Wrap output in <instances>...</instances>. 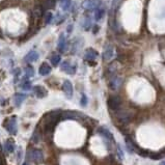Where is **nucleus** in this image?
I'll use <instances>...</instances> for the list:
<instances>
[{
	"instance_id": "obj_1",
	"label": "nucleus",
	"mask_w": 165,
	"mask_h": 165,
	"mask_svg": "<svg viewBox=\"0 0 165 165\" xmlns=\"http://www.w3.org/2000/svg\"><path fill=\"white\" fill-rule=\"evenodd\" d=\"M107 104H108V107L110 110L116 112L120 109V105H122V101H120V98L119 96H111L108 101H107Z\"/></svg>"
},
{
	"instance_id": "obj_2",
	"label": "nucleus",
	"mask_w": 165,
	"mask_h": 165,
	"mask_svg": "<svg viewBox=\"0 0 165 165\" xmlns=\"http://www.w3.org/2000/svg\"><path fill=\"white\" fill-rule=\"evenodd\" d=\"M62 89L65 93L68 98H72L73 97V85L71 83V81L65 80L62 84Z\"/></svg>"
},
{
	"instance_id": "obj_3",
	"label": "nucleus",
	"mask_w": 165,
	"mask_h": 165,
	"mask_svg": "<svg viewBox=\"0 0 165 165\" xmlns=\"http://www.w3.org/2000/svg\"><path fill=\"white\" fill-rule=\"evenodd\" d=\"M61 70L67 74L73 75V74H75L76 72V67L75 65H72L69 61H64L61 64Z\"/></svg>"
},
{
	"instance_id": "obj_4",
	"label": "nucleus",
	"mask_w": 165,
	"mask_h": 165,
	"mask_svg": "<svg viewBox=\"0 0 165 165\" xmlns=\"http://www.w3.org/2000/svg\"><path fill=\"white\" fill-rule=\"evenodd\" d=\"M98 132H99V134H100V135L103 137V138H106L107 140H110V141H112L113 138H114L113 135H112V133L107 128L100 127V128H99Z\"/></svg>"
},
{
	"instance_id": "obj_5",
	"label": "nucleus",
	"mask_w": 165,
	"mask_h": 165,
	"mask_svg": "<svg viewBox=\"0 0 165 165\" xmlns=\"http://www.w3.org/2000/svg\"><path fill=\"white\" fill-rule=\"evenodd\" d=\"M97 57H98V52L92 48L87 49L86 52H85L84 58L85 60H87V61H92V60H95Z\"/></svg>"
},
{
	"instance_id": "obj_6",
	"label": "nucleus",
	"mask_w": 165,
	"mask_h": 165,
	"mask_svg": "<svg viewBox=\"0 0 165 165\" xmlns=\"http://www.w3.org/2000/svg\"><path fill=\"white\" fill-rule=\"evenodd\" d=\"M113 54H114V48L112 46H107L104 50V53H103V58L104 60H110L112 59L113 57Z\"/></svg>"
},
{
	"instance_id": "obj_7",
	"label": "nucleus",
	"mask_w": 165,
	"mask_h": 165,
	"mask_svg": "<svg viewBox=\"0 0 165 165\" xmlns=\"http://www.w3.org/2000/svg\"><path fill=\"white\" fill-rule=\"evenodd\" d=\"M116 117L119 120V122L120 123H128L130 120V114L128 112H124V111H116Z\"/></svg>"
},
{
	"instance_id": "obj_8",
	"label": "nucleus",
	"mask_w": 165,
	"mask_h": 165,
	"mask_svg": "<svg viewBox=\"0 0 165 165\" xmlns=\"http://www.w3.org/2000/svg\"><path fill=\"white\" fill-rule=\"evenodd\" d=\"M120 85H122V79H120V77H113V78L111 79V81L109 82V87L113 90L117 89Z\"/></svg>"
},
{
	"instance_id": "obj_9",
	"label": "nucleus",
	"mask_w": 165,
	"mask_h": 165,
	"mask_svg": "<svg viewBox=\"0 0 165 165\" xmlns=\"http://www.w3.org/2000/svg\"><path fill=\"white\" fill-rule=\"evenodd\" d=\"M50 72H51V67L47 64V62L42 64V65H41L40 69H38V73H40V75H42V76H47L48 74H50Z\"/></svg>"
},
{
	"instance_id": "obj_10",
	"label": "nucleus",
	"mask_w": 165,
	"mask_h": 165,
	"mask_svg": "<svg viewBox=\"0 0 165 165\" xmlns=\"http://www.w3.org/2000/svg\"><path fill=\"white\" fill-rule=\"evenodd\" d=\"M38 57H40V55H38L37 51H30L24 59H25V61L27 62H32V61H37L38 59Z\"/></svg>"
},
{
	"instance_id": "obj_11",
	"label": "nucleus",
	"mask_w": 165,
	"mask_h": 165,
	"mask_svg": "<svg viewBox=\"0 0 165 165\" xmlns=\"http://www.w3.org/2000/svg\"><path fill=\"white\" fill-rule=\"evenodd\" d=\"M5 128H6V130L9 131L10 134H16V133H17V125H16L15 120H10V122H7V124L5 125Z\"/></svg>"
},
{
	"instance_id": "obj_12",
	"label": "nucleus",
	"mask_w": 165,
	"mask_h": 165,
	"mask_svg": "<svg viewBox=\"0 0 165 165\" xmlns=\"http://www.w3.org/2000/svg\"><path fill=\"white\" fill-rule=\"evenodd\" d=\"M31 154H32V160H33V161H35V162H42L43 161L44 156H43L42 151L33 150L31 152Z\"/></svg>"
},
{
	"instance_id": "obj_13",
	"label": "nucleus",
	"mask_w": 165,
	"mask_h": 165,
	"mask_svg": "<svg viewBox=\"0 0 165 165\" xmlns=\"http://www.w3.org/2000/svg\"><path fill=\"white\" fill-rule=\"evenodd\" d=\"M34 93L37 96V98H44L45 96H47V90L41 85H37L34 87Z\"/></svg>"
},
{
	"instance_id": "obj_14",
	"label": "nucleus",
	"mask_w": 165,
	"mask_h": 165,
	"mask_svg": "<svg viewBox=\"0 0 165 165\" xmlns=\"http://www.w3.org/2000/svg\"><path fill=\"white\" fill-rule=\"evenodd\" d=\"M57 49H58L60 52H64L65 49V37L64 33H61L59 35L58 43H57Z\"/></svg>"
},
{
	"instance_id": "obj_15",
	"label": "nucleus",
	"mask_w": 165,
	"mask_h": 165,
	"mask_svg": "<svg viewBox=\"0 0 165 165\" xmlns=\"http://www.w3.org/2000/svg\"><path fill=\"white\" fill-rule=\"evenodd\" d=\"M33 14H34L35 18H37V20L42 17V16H43V6H42V5H40V4L35 5L34 10H33Z\"/></svg>"
},
{
	"instance_id": "obj_16",
	"label": "nucleus",
	"mask_w": 165,
	"mask_h": 165,
	"mask_svg": "<svg viewBox=\"0 0 165 165\" xmlns=\"http://www.w3.org/2000/svg\"><path fill=\"white\" fill-rule=\"evenodd\" d=\"M71 3H72V0H60V6L64 10H68L70 9Z\"/></svg>"
},
{
	"instance_id": "obj_17",
	"label": "nucleus",
	"mask_w": 165,
	"mask_h": 165,
	"mask_svg": "<svg viewBox=\"0 0 165 165\" xmlns=\"http://www.w3.org/2000/svg\"><path fill=\"white\" fill-rule=\"evenodd\" d=\"M60 60H61V57H60V55L55 54V55H53V56L51 57V64H52V65L56 67V65H58V64L60 62Z\"/></svg>"
},
{
	"instance_id": "obj_18",
	"label": "nucleus",
	"mask_w": 165,
	"mask_h": 165,
	"mask_svg": "<svg viewBox=\"0 0 165 165\" xmlns=\"http://www.w3.org/2000/svg\"><path fill=\"white\" fill-rule=\"evenodd\" d=\"M44 4H45V7L47 10H51L55 5V0H45Z\"/></svg>"
},
{
	"instance_id": "obj_19",
	"label": "nucleus",
	"mask_w": 165,
	"mask_h": 165,
	"mask_svg": "<svg viewBox=\"0 0 165 165\" xmlns=\"http://www.w3.org/2000/svg\"><path fill=\"white\" fill-rule=\"evenodd\" d=\"M96 5H97V3L95 2V0H88V1L84 3V7L85 9L92 10V9H93V7H96Z\"/></svg>"
},
{
	"instance_id": "obj_20",
	"label": "nucleus",
	"mask_w": 165,
	"mask_h": 165,
	"mask_svg": "<svg viewBox=\"0 0 165 165\" xmlns=\"http://www.w3.org/2000/svg\"><path fill=\"white\" fill-rule=\"evenodd\" d=\"M26 96L25 95H21V93H19V95L16 96V99H15V102H16V105L19 106L20 104L22 103V101L25 100Z\"/></svg>"
},
{
	"instance_id": "obj_21",
	"label": "nucleus",
	"mask_w": 165,
	"mask_h": 165,
	"mask_svg": "<svg viewBox=\"0 0 165 165\" xmlns=\"http://www.w3.org/2000/svg\"><path fill=\"white\" fill-rule=\"evenodd\" d=\"M103 15H104L103 10H97V12H96V14H95V18H96V20H97V21L101 20L102 17H103Z\"/></svg>"
},
{
	"instance_id": "obj_22",
	"label": "nucleus",
	"mask_w": 165,
	"mask_h": 165,
	"mask_svg": "<svg viewBox=\"0 0 165 165\" xmlns=\"http://www.w3.org/2000/svg\"><path fill=\"white\" fill-rule=\"evenodd\" d=\"M44 19H45V23L49 24L52 21V19H53V15H52V13H47Z\"/></svg>"
},
{
	"instance_id": "obj_23",
	"label": "nucleus",
	"mask_w": 165,
	"mask_h": 165,
	"mask_svg": "<svg viewBox=\"0 0 165 165\" xmlns=\"http://www.w3.org/2000/svg\"><path fill=\"white\" fill-rule=\"evenodd\" d=\"M25 72H26L27 77H32V76H33V69H32L31 67H27Z\"/></svg>"
},
{
	"instance_id": "obj_24",
	"label": "nucleus",
	"mask_w": 165,
	"mask_h": 165,
	"mask_svg": "<svg viewBox=\"0 0 165 165\" xmlns=\"http://www.w3.org/2000/svg\"><path fill=\"white\" fill-rule=\"evenodd\" d=\"M6 148H7V151H9V152H10V153H13L14 152V143L12 142V143H10V141L9 140V141L6 142Z\"/></svg>"
},
{
	"instance_id": "obj_25",
	"label": "nucleus",
	"mask_w": 165,
	"mask_h": 165,
	"mask_svg": "<svg viewBox=\"0 0 165 165\" xmlns=\"http://www.w3.org/2000/svg\"><path fill=\"white\" fill-rule=\"evenodd\" d=\"M80 104H81V105L83 106V107L86 106V104H87V98H86V96H85V95H82Z\"/></svg>"
},
{
	"instance_id": "obj_26",
	"label": "nucleus",
	"mask_w": 165,
	"mask_h": 165,
	"mask_svg": "<svg viewBox=\"0 0 165 165\" xmlns=\"http://www.w3.org/2000/svg\"><path fill=\"white\" fill-rule=\"evenodd\" d=\"M22 87H23V89H30L31 88V83H30V82L28 81V82H25V83H24L23 85H22Z\"/></svg>"
},
{
	"instance_id": "obj_27",
	"label": "nucleus",
	"mask_w": 165,
	"mask_h": 165,
	"mask_svg": "<svg viewBox=\"0 0 165 165\" xmlns=\"http://www.w3.org/2000/svg\"><path fill=\"white\" fill-rule=\"evenodd\" d=\"M117 153H119V157H120V159H124V153H123V151L120 150V145H117Z\"/></svg>"
},
{
	"instance_id": "obj_28",
	"label": "nucleus",
	"mask_w": 165,
	"mask_h": 165,
	"mask_svg": "<svg viewBox=\"0 0 165 165\" xmlns=\"http://www.w3.org/2000/svg\"><path fill=\"white\" fill-rule=\"evenodd\" d=\"M160 165H165V160H164V161H163V162H162V163H161V164H160Z\"/></svg>"
},
{
	"instance_id": "obj_29",
	"label": "nucleus",
	"mask_w": 165,
	"mask_h": 165,
	"mask_svg": "<svg viewBox=\"0 0 165 165\" xmlns=\"http://www.w3.org/2000/svg\"><path fill=\"white\" fill-rule=\"evenodd\" d=\"M23 165H27V163H24V164H23Z\"/></svg>"
}]
</instances>
